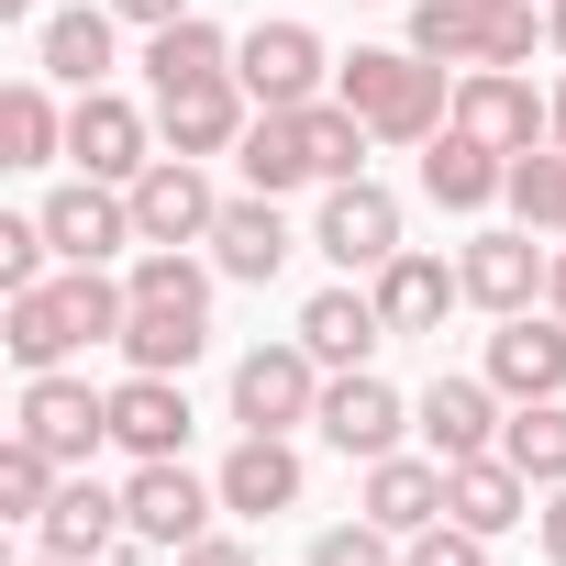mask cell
Segmentation results:
<instances>
[{"instance_id":"1","label":"cell","mask_w":566,"mask_h":566,"mask_svg":"<svg viewBox=\"0 0 566 566\" xmlns=\"http://www.w3.org/2000/svg\"><path fill=\"white\" fill-rule=\"evenodd\" d=\"M211 277L222 266H200L189 244H145L134 255V312H123V367H156V378H189L200 367V345H211Z\"/></svg>"},{"instance_id":"2","label":"cell","mask_w":566,"mask_h":566,"mask_svg":"<svg viewBox=\"0 0 566 566\" xmlns=\"http://www.w3.org/2000/svg\"><path fill=\"white\" fill-rule=\"evenodd\" d=\"M334 101H356L378 145H433V134L455 123V78H444L433 56H411V45H356V56L334 67Z\"/></svg>"},{"instance_id":"3","label":"cell","mask_w":566,"mask_h":566,"mask_svg":"<svg viewBox=\"0 0 566 566\" xmlns=\"http://www.w3.org/2000/svg\"><path fill=\"white\" fill-rule=\"evenodd\" d=\"M544 0H411V56L433 67H533Z\"/></svg>"},{"instance_id":"4","label":"cell","mask_w":566,"mask_h":566,"mask_svg":"<svg viewBox=\"0 0 566 566\" xmlns=\"http://www.w3.org/2000/svg\"><path fill=\"white\" fill-rule=\"evenodd\" d=\"M455 134H478L489 156H533L555 145V90H533L522 67H455Z\"/></svg>"},{"instance_id":"5","label":"cell","mask_w":566,"mask_h":566,"mask_svg":"<svg viewBox=\"0 0 566 566\" xmlns=\"http://www.w3.org/2000/svg\"><path fill=\"white\" fill-rule=\"evenodd\" d=\"M156 156H167V134H156V112H134L123 90H78V101H67V167H78V178L134 189Z\"/></svg>"},{"instance_id":"6","label":"cell","mask_w":566,"mask_h":566,"mask_svg":"<svg viewBox=\"0 0 566 566\" xmlns=\"http://www.w3.org/2000/svg\"><path fill=\"white\" fill-rule=\"evenodd\" d=\"M323 356L290 334V345H255V356H233V422L244 433H301L312 411H323Z\"/></svg>"},{"instance_id":"7","label":"cell","mask_w":566,"mask_h":566,"mask_svg":"<svg viewBox=\"0 0 566 566\" xmlns=\"http://www.w3.org/2000/svg\"><path fill=\"white\" fill-rule=\"evenodd\" d=\"M233 78H244V101H255V112H312V101H323V78H334V56H323V34H312V23L277 12V23H255V34L233 45Z\"/></svg>"},{"instance_id":"8","label":"cell","mask_w":566,"mask_h":566,"mask_svg":"<svg viewBox=\"0 0 566 566\" xmlns=\"http://www.w3.org/2000/svg\"><path fill=\"white\" fill-rule=\"evenodd\" d=\"M455 277H467V301H478L489 323H511V312H544V277H555V244H544L533 222H500V233H467Z\"/></svg>"},{"instance_id":"9","label":"cell","mask_w":566,"mask_h":566,"mask_svg":"<svg viewBox=\"0 0 566 566\" xmlns=\"http://www.w3.org/2000/svg\"><path fill=\"white\" fill-rule=\"evenodd\" d=\"M211 511H222V489H211V478H189V455H145V467L123 478V522H134V544H156V555L200 544V533H211Z\"/></svg>"},{"instance_id":"10","label":"cell","mask_w":566,"mask_h":566,"mask_svg":"<svg viewBox=\"0 0 566 566\" xmlns=\"http://www.w3.org/2000/svg\"><path fill=\"white\" fill-rule=\"evenodd\" d=\"M12 433H34L56 467H90V455L112 444V389H90V378L45 367V378H23V411H12Z\"/></svg>"},{"instance_id":"11","label":"cell","mask_w":566,"mask_h":566,"mask_svg":"<svg viewBox=\"0 0 566 566\" xmlns=\"http://www.w3.org/2000/svg\"><path fill=\"white\" fill-rule=\"evenodd\" d=\"M312 433H323L334 455L378 467V455H400V433H411V400H400L378 367H345V378H323V411H312Z\"/></svg>"},{"instance_id":"12","label":"cell","mask_w":566,"mask_h":566,"mask_svg":"<svg viewBox=\"0 0 566 566\" xmlns=\"http://www.w3.org/2000/svg\"><path fill=\"white\" fill-rule=\"evenodd\" d=\"M45 244H56V266H112L123 244H145L134 233V189H112V178L45 189Z\"/></svg>"},{"instance_id":"13","label":"cell","mask_w":566,"mask_h":566,"mask_svg":"<svg viewBox=\"0 0 566 566\" xmlns=\"http://www.w3.org/2000/svg\"><path fill=\"white\" fill-rule=\"evenodd\" d=\"M312 244H323L345 277H378V266L400 255V200H389L378 178H334L323 211H312Z\"/></svg>"},{"instance_id":"14","label":"cell","mask_w":566,"mask_h":566,"mask_svg":"<svg viewBox=\"0 0 566 566\" xmlns=\"http://www.w3.org/2000/svg\"><path fill=\"white\" fill-rule=\"evenodd\" d=\"M222 222V189H211V156H156L134 178V233L145 244H211Z\"/></svg>"},{"instance_id":"15","label":"cell","mask_w":566,"mask_h":566,"mask_svg":"<svg viewBox=\"0 0 566 566\" xmlns=\"http://www.w3.org/2000/svg\"><path fill=\"white\" fill-rule=\"evenodd\" d=\"M533 511H544V489H533L500 444L444 467V522H467V533H489V544H500V533H511V522H533Z\"/></svg>"},{"instance_id":"16","label":"cell","mask_w":566,"mask_h":566,"mask_svg":"<svg viewBox=\"0 0 566 566\" xmlns=\"http://www.w3.org/2000/svg\"><path fill=\"white\" fill-rule=\"evenodd\" d=\"M489 389L500 400H566V312H511L489 334Z\"/></svg>"},{"instance_id":"17","label":"cell","mask_w":566,"mask_h":566,"mask_svg":"<svg viewBox=\"0 0 566 566\" xmlns=\"http://www.w3.org/2000/svg\"><path fill=\"white\" fill-rule=\"evenodd\" d=\"M500 422H511V411H500L489 367H478V378H433V389L411 400V433H422L444 467H455V455H489V444H500Z\"/></svg>"},{"instance_id":"18","label":"cell","mask_w":566,"mask_h":566,"mask_svg":"<svg viewBox=\"0 0 566 566\" xmlns=\"http://www.w3.org/2000/svg\"><path fill=\"white\" fill-rule=\"evenodd\" d=\"M211 489H222V511H233V522L301 511V444H290V433H244V444L211 467Z\"/></svg>"},{"instance_id":"19","label":"cell","mask_w":566,"mask_h":566,"mask_svg":"<svg viewBox=\"0 0 566 566\" xmlns=\"http://www.w3.org/2000/svg\"><path fill=\"white\" fill-rule=\"evenodd\" d=\"M112 34H123V12H112V0L45 12V23H34V67H45L56 90H112Z\"/></svg>"},{"instance_id":"20","label":"cell","mask_w":566,"mask_h":566,"mask_svg":"<svg viewBox=\"0 0 566 566\" xmlns=\"http://www.w3.org/2000/svg\"><path fill=\"white\" fill-rule=\"evenodd\" d=\"M301 345L345 378V367H378V345H389V312H378V290H356V277H345V290H312L301 301Z\"/></svg>"},{"instance_id":"21","label":"cell","mask_w":566,"mask_h":566,"mask_svg":"<svg viewBox=\"0 0 566 566\" xmlns=\"http://www.w3.org/2000/svg\"><path fill=\"white\" fill-rule=\"evenodd\" d=\"M244 123H255L244 78H200V90H167V101H156L167 156H233V145H244Z\"/></svg>"},{"instance_id":"22","label":"cell","mask_w":566,"mask_h":566,"mask_svg":"<svg viewBox=\"0 0 566 566\" xmlns=\"http://www.w3.org/2000/svg\"><path fill=\"white\" fill-rule=\"evenodd\" d=\"M367 290H378V312H389V345L400 334H444V312L467 301V277L444 266V255H422V244H400L378 277H367Z\"/></svg>"},{"instance_id":"23","label":"cell","mask_w":566,"mask_h":566,"mask_svg":"<svg viewBox=\"0 0 566 566\" xmlns=\"http://www.w3.org/2000/svg\"><path fill=\"white\" fill-rule=\"evenodd\" d=\"M290 244H301V233H290V211H277L266 189L222 200V222H211V266H222V277H244V290H266V277L290 266Z\"/></svg>"},{"instance_id":"24","label":"cell","mask_w":566,"mask_h":566,"mask_svg":"<svg viewBox=\"0 0 566 566\" xmlns=\"http://www.w3.org/2000/svg\"><path fill=\"white\" fill-rule=\"evenodd\" d=\"M112 444L145 467V455H189V389L178 378H156V367H134L123 389H112Z\"/></svg>"},{"instance_id":"25","label":"cell","mask_w":566,"mask_h":566,"mask_svg":"<svg viewBox=\"0 0 566 566\" xmlns=\"http://www.w3.org/2000/svg\"><path fill=\"white\" fill-rule=\"evenodd\" d=\"M123 533H134V522H123V489H101L90 467H78V478L56 489V511L34 522V544H45V555H67V566H101Z\"/></svg>"},{"instance_id":"26","label":"cell","mask_w":566,"mask_h":566,"mask_svg":"<svg viewBox=\"0 0 566 566\" xmlns=\"http://www.w3.org/2000/svg\"><path fill=\"white\" fill-rule=\"evenodd\" d=\"M356 511H367V522H389V533L411 544L422 522H444V455H411V444H400V455H378V467H367V489H356Z\"/></svg>"},{"instance_id":"27","label":"cell","mask_w":566,"mask_h":566,"mask_svg":"<svg viewBox=\"0 0 566 566\" xmlns=\"http://www.w3.org/2000/svg\"><path fill=\"white\" fill-rule=\"evenodd\" d=\"M500 189H511V156H489L478 134L444 123V134L422 145V200H433V211H489Z\"/></svg>"},{"instance_id":"28","label":"cell","mask_w":566,"mask_h":566,"mask_svg":"<svg viewBox=\"0 0 566 566\" xmlns=\"http://www.w3.org/2000/svg\"><path fill=\"white\" fill-rule=\"evenodd\" d=\"M200 78H233V34L200 23V12H189V23H156V34H145V90L167 101V90H200Z\"/></svg>"},{"instance_id":"29","label":"cell","mask_w":566,"mask_h":566,"mask_svg":"<svg viewBox=\"0 0 566 566\" xmlns=\"http://www.w3.org/2000/svg\"><path fill=\"white\" fill-rule=\"evenodd\" d=\"M233 167H244V189H266V200L312 189V134H301V112H255L244 145H233Z\"/></svg>"},{"instance_id":"30","label":"cell","mask_w":566,"mask_h":566,"mask_svg":"<svg viewBox=\"0 0 566 566\" xmlns=\"http://www.w3.org/2000/svg\"><path fill=\"white\" fill-rule=\"evenodd\" d=\"M56 156H67V112H56V90L34 67V78L0 90V167H56Z\"/></svg>"},{"instance_id":"31","label":"cell","mask_w":566,"mask_h":566,"mask_svg":"<svg viewBox=\"0 0 566 566\" xmlns=\"http://www.w3.org/2000/svg\"><path fill=\"white\" fill-rule=\"evenodd\" d=\"M500 455H511L533 489H566V400H511V422H500Z\"/></svg>"},{"instance_id":"32","label":"cell","mask_w":566,"mask_h":566,"mask_svg":"<svg viewBox=\"0 0 566 566\" xmlns=\"http://www.w3.org/2000/svg\"><path fill=\"white\" fill-rule=\"evenodd\" d=\"M301 134H312V178H323V189H334V178H367V145H378V134H367L356 101H312Z\"/></svg>"},{"instance_id":"33","label":"cell","mask_w":566,"mask_h":566,"mask_svg":"<svg viewBox=\"0 0 566 566\" xmlns=\"http://www.w3.org/2000/svg\"><path fill=\"white\" fill-rule=\"evenodd\" d=\"M56 489H67V467H56L34 433L0 444V522H45V511H56Z\"/></svg>"},{"instance_id":"34","label":"cell","mask_w":566,"mask_h":566,"mask_svg":"<svg viewBox=\"0 0 566 566\" xmlns=\"http://www.w3.org/2000/svg\"><path fill=\"white\" fill-rule=\"evenodd\" d=\"M511 222H533V233H566V145H533V156H511Z\"/></svg>"},{"instance_id":"35","label":"cell","mask_w":566,"mask_h":566,"mask_svg":"<svg viewBox=\"0 0 566 566\" xmlns=\"http://www.w3.org/2000/svg\"><path fill=\"white\" fill-rule=\"evenodd\" d=\"M0 345H12V367L23 378H45V367H67L78 345H67V323H56V290H12V334H0Z\"/></svg>"},{"instance_id":"36","label":"cell","mask_w":566,"mask_h":566,"mask_svg":"<svg viewBox=\"0 0 566 566\" xmlns=\"http://www.w3.org/2000/svg\"><path fill=\"white\" fill-rule=\"evenodd\" d=\"M301 566H400V533L356 511V522H334V533H312V555H301Z\"/></svg>"},{"instance_id":"37","label":"cell","mask_w":566,"mask_h":566,"mask_svg":"<svg viewBox=\"0 0 566 566\" xmlns=\"http://www.w3.org/2000/svg\"><path fill=\"white\" fill-rule=\"evenodd\" d=\"M45 211H0V290H45Z\"/></svg>"},{"instance_id":"38","label":"cell","mask_w":566,"mask_h":566,"mask_svg":"<svg viewBox=\"0 0 566 566\" xmlns=\"http://www.w3.org/2000/svg\"><path fill=\"white\" fill-rule=\"evenodd\" d=\"M400 566H489V533H467V522H422V533L400 544Z\"/></svg>"},{"instance_id":"39","label":"cell","mask_w":566,"mask_h":566,"mask_svg":"<svg viewBox=\"0 0 566 566\" xmlns=\"http://www.w3.org/2000/svg\"><path fill=\"white\" fill-rule=\"evenodd\" d=\"M178 566H255V544L244 533H200V544H178Z\"/></svg>"},{"instance_id":"40","label":"cell","mask_w":566,"mask_h":566,"mask_svg":"<svg viewBox=\"0 0 566 566\" xmlns=\"http://www.w3.org/2000/svg\"><path fill=\"white\" fill-rule=\"evenodd\" d=\"M533 544H544V566H566V489H544V511H533Z\"/></svg>"},{"instance_id":"41","label":"cell","mask_w":566,"mask_h":566,"mask_svg":"<svg viewBox=\"0 0 566 566\" xmlns=\"http://www.w3.org/2000/svg\"><path fill=\"white\" fill-rule=\"evenodd\" d=\"M112 12H123V23H145V34H156V23H189V0H112Z\"/></svg>"},{"instance_id":"42","label":"cell","mask_w":566,"mask_h":566,"mask_svg":"<svg viewBox=\"0 0 566 566\" xmlns=\"http://www.w3.org/2000/svg\"><path fill=\"white\" fill-rule=\"evenodd\" d=\"M544 312H566V233H555V277H544Z\"/></svg>"},{"instance_id":"43","label":"cell","mask_w":566,"mask_h":566,"mask_svg":"<svg viewBox=\"0 0 566 566\" xmlns=\"http://www.w3.org/2000/svg\"><path fill=\"white\" fill-rule=\"evenodd\" d=\"M0 23H23V34H34V23H45V0H0Z\"/></svg>"},{"instance_id":"44","label":"cell","mask_w":566,"mask_h":566,"mask_svg":"<svg viewBox=\"0 0 566 566\" xmlns=\"http://www.w3.org/2000/svg\"><path fill=\"white\" fill-rule=\"evenodd\" d=\"M544 45H555V56H566V0H544Z\"/></svg>"},{"instance_id":"45","label":"cell","mask_w":566,"mask_h":566,"mask_svg":"<svg viewBox=\"0 0 566 566\" xmlns=\"http://www.w3.org/2000/svg\"><path fill=\"white\" fill-rule=\"evenodd\" d=\"M555 145H566V78H555Z\"/></svg>"},{"instance_id":"46","label":"cell","mask_w":566,"mask_h":566,"mask_svg":"<svg viewBox=\"0 0 566 566\" xmlns=\"http://www.w3.org/2000/svg\"><path fill=\"white\" fill-rule=\"evenodd\" d=\"M23 566H67V555H45V544H34V555H23Z\"/></svg>"}]
</instances>
